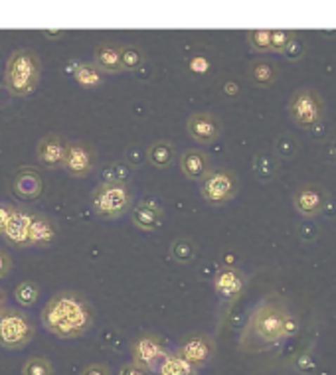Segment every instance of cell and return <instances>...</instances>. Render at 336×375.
I'll return each mask as SVG.
<instances>
[{
	"mask_svg": "<svg viewBox=\"0 0 336 375\" xmlns=\"http://www.w3.org/2000/svg\"><path fill=\"white\" fill-rule=\"evenodd\" d=\"M14 298H16V303L20 304V306L30 308L40 298V284L34 281L18 282L16 289H14Z\"/></svg>",
	"mask_w": 336,
	"mask_h": 375,
	"instance_id": "4316f807",
	"label": "cell"
},
{
	"mask_svg": "<svg viewBox=\"0 0 336 375\" xmlns=\"http://www.w3.org/2000/svg\"><path fill=\"white\" fill-rule=\"evenodd\" d=\"M247 44L253 52H271V30H250L247 32Z\"/></svg>",
	"mask_w": 336,
	"mask_h": 375,
	"instance_id": "f1b7e54d",
	"label": "cell"
},
{
	"mask_svg": "<svg viewBox=\"0 0 336 375\" xmlns=\"http://www.w3.org/2000/svg\"><path fill=\"white\" fill-rule=\"evenodd\" d=\"M176 354L182 360H186L192 367L200 369V367L208 365L214 360V355H216V342H214L212 336L204 332L188 334V336H184L180 340Z\"/></svg>",
	"mask_w": 336,
	"mask_h": 375,
	"instance_id": "9c48e42d",
	"label": "cell"
},
{
	"mask_svg": "<svg viewBox=\"0 0 336 375\" xmlns=\"http://www.w3.org/2000/svg\"><path fill=\"white\" fill-rule=\"evenodd\" d=\"M157 375H198V369L182 360L176 352H168L164 362L158 367Z\"/></svg>",
	"mask_w": 336,
	"mask_h": 375,
	"instance_id": "cb8c5ba5",
	"label": "cell"
},
{
	"mask_svg": "<svg viewBox=\"0 0 336 375\" xmlns=\"http://www.w3.org/2000/svg\"><path fill=\"white\" fill-rule=\"evenodd\" d=\"M91 209L99 219L113 221L125 216L133 204V192L127 182L105 180L91 192Z\"/></svg>",
	"mask_w": 336,
	"mask_h": 375,
	"instance_id": "277c9868",
	"label": "cell"
},
{
	"mask_svg": "<svg viewBox=\"0 0 336 375\" xmlns=\"http://www.w3.org/2000/svg\"><path fill=\"white\" fill-rule=\"evenodd\" d=\"M40 318L50 334L62 340H74L91 330L95 312L82 292L60 291L46 303Z\"/></svg>",
	"mask_w": 336,
	"mask_h": 375,
	"instance_id": "7a4b0ae2",
	"label": "cell"
},
{
	"mask_svg": "<svg viewBox=\"0 0 336 375\" xmlns=\"http://www.w3.org/2000/svg\"><path fill=\"white\" fill-rule=\"evenodd\" d=\"M12 190L22 199H38L44 190V180L34 168H22L12 180Z\"/></svg>",
	"mask_w": 336,
	"mask_h": 375,
	"instance_id": "d6986e66",
	"label": "cell"
},
{
	"mask_svg": "<svg viewBox=\"0 0 336 375\" xmlns=\"http://www.w3.org/2000/svg\"><path fill=\"white\" fill-rule=\"evenodd\" d=\"M65 150H67V143H65L60 135H56V133L42 136L38 146H36L38 160H40L46 168H50V170H60V168H63Z\"/></svg>",
	"mask_w": 336,
	"mask_h": 375,
	"instance_id": "5bb4252c",
	"label": "cell"
},
{
	"mask_svg": "<svg viewBox=\"0 0 336 375\" xmlns=\"http://www.w3.org/2000/svg\"><path fill=\"white\" fill-rule=\"evenodd\" d=\"M297 332V318L281 294H269L255 304L240 336V352L259 354Z\"/></svg>",
	"mask_w": 336,
	"mask_h": 375,
	"instance_id": "6da1fadb",
	"label": "cell"
},
{
	"mask_svg": "<svg viewBox=\"0 0 336 375\" xmlns=\"http://www.w3.org/2000/svg\"><path fill=\"white\" fill-rule=\"evenodd\" d=\"M22 375H53V365L48 357L34 355V357H30V360L24 364Z\"/></svg>",
	"mask_w": 336,
	"mask_h": 375,
	"instance_id": "83f0119b",
	"label": "cell"
},
{
	"mask_svg": "<svg viewBox=\"0 0 336 375\" xmlns=\"http://www.w3.org/2000/svg\"><path fill=\"white\" fill-rule=\"evenodd\" d=\"M247 279L238 267H221L214 275V291L226 303H235L245 291Z\"/></svg>",
	"mask_w": 336,
	"mask_h": 375,
	"instance_id": "4fadbf2b",
	"label": "cell"
},
{
	"mask_svg": "<svg viewBox=\"0 0 336 375\" xmlns=\"http://www.w3.org/2000/svg\"><path fill=\"white\" fill-rule=\"evenodd\" d=\"M326 192L318 184H301L293 192V208L303 218H316L326 208Z\"/></svg>",
	"mask_w": 336,
	"mask_h": 375,
	"instance_id": "7c38bea8",
	"label": "cell"
},
{
	"mask_svg": "<svg viewBox=\"0 0 336 375\" xmlns=\"http://www.w3.org/2000/svg\"><path fill=\"white\" fill-rule=\"evenodd\" d=\"M180 170L188 180L200 182L212 170L208 152H204L200 148H186L180 154Z\"/></svg>",
	"mask_w": 336,
	"mask_h": 375,
	"instance_id": "e0dca14e",
	"label": "cell"
},
{
	"mask_svg": "<svg viewBox=\"0 0 336 375\" xmlns=\"http://www.w3.org/2000/svg\"><path fill=\"white\" fill-rule=\"evenodd\" d=\"M40 77H42V63L34 50L20 48L11 53L4 70V84L12 95L16 97L32 95L40 84Z\"/></svg>",
	"mask_w": 336,
	"mask_h": 375,
	"instance_id": "3957f363",
	"label": "cell"
},
{
	"mask_svg": "<svg viewBox=\"0 0 336 375\" xmlns=\"http://www.w3.org/2000/svg\"><path fill=\"white\" fill-rule=\"evenodd\" d=\"M279 75H281L279 67L271 60H265V58L253 60L247 67V77L255 87H271L277 84Z\"/></svg>",
	"mask_w": 336,
	"mask_h": 375,
	"instance_id": "44dd1931",
	"label": "cell"
},
{
	"mask_svg": "<svg viewBox=\"0 0 336 375\" xmlns=\"http://www.w3.org/2000/svg\"><path fill=\"white\" fill-rule=\"evenodd\" d=\"M168 350L162 344V340L155 334H141L131 342V355L133 364L145 369L147 374H157L160 364L164 362Z\"/></svg>",
	"mask_w": 336,
	"mask_h": 375,
	"instance_id": "ba28073f",
	"label": "cell"
},
{
	"mask_svg": "<svg viewBox=\"0 0 336 375\" xmlns=\"http://www.w3.org/2000/svg\"><path fill=\"white\" fill-rule=\"evenodd\" d=\"M297 40L293 30H271V52L285 53Z\"/></svg>",
	"mask_w": 336,
	"mask_h": 375,
	"instance_id": "f546056e",
	"label": "cell"
},
{
	"mask_svg": "<svg viewBox=\"0 0 336 375\" xmlns=\"http://www.w3.org/2000/svg\"><path fill=\"white\" fill-rule=\"evenodd\" d=\"M6 308H8V306H6V292L0 289V314L4 312Z\"/></svg>",
	"mask_w": 336,
	"mask_h": 375,
	"instance_id": "e575fe53",
	"label": "cell"
},
{
	"mask_svg": "<svg viewBox=\"0 0 336 375\" xmlns=\"http://www.w3.org/2000/svg\"><path fill=\"white\" fill-rule=\"evenodd\" d=\"M36 336V328L30 316L18 308H6L0 314V348L22 350L30 344Z\"/></svg>",
	"mask_w": 336,
	"mask_h": 375,
	"instance_id": "52a82bcc",
	"label": "cell"
},
{
	"mask_svg": "<svg viewBox=\"0 0 336 375\" xmlns=\"http://www.w3.org/2000/svg\"><path fill=\"white\" fill-rule=\"evenodd\" d=\"M147 62L145 52L131 46V44H121V63H123V72H137L138 67H143Z\"/></svg>",
	"mask_w": 336,
	"mask_h": 375,
	"instance_id": "484cf974",
	"label": "cell"
},
{
	"mask_svg": "<svg viewBox=\"0 0 336 375\" xmlns=\"http://www.w3.org/2000/svg\"><path fill=\"white\" fill-rule=\"evenodd\" d=\"M221 129L220 117L208 111L192 113L186 121V133L198 145H214L221 136Z\"/></svg>",
	"mask_w": 336,
	"mask_h": 375,
	"instance_id": "8fae6325",
	"label": "cell"
},
{
	"mask_svg": "<svg viewBox=\"0 0 336 375\" xmlns=\"http://www.w3.org/2000/svg\"><path fill=\"white\" fill-rule=\"evenodd\" d=\"M58 237V225L50 216L46 213H32L30 235H28V247L46 249L50 247Z\"/></svg>",
	"mask_w": 336,
	"mask_h": 375,
	"instance_id": "2e32d148",
	"label": "cell"
},
{
	"mask_svg": "<svg viewBox=\"0 0 336 375\" xmlns=\"http://www.w3.org/2000/svg\"><path fill=\"white\" fill-rule=\"evenodd\" d=\"M97 164V152L89 145L74 140L67 143L65 150V160H63V170L72 178L89 176Z\"/></svg>",
	"mask_w": 336,
	"mask_h": 375,
	"instance_id": "30bf717a",
	"label": "cell"
},
{
	"mask_svg": "<svg viewBox=\"0 0 336 375\" xmlns=\"http://www.w3.org/2000/svg\"><path fill=\"white\" fill-rule=\"evenodd\" d=\"M93 63L105 73V75H119L123 73L121 63V44L101 42L97 44L93 52Z\"/></svg>",
	"mask_w": 336,
	"mask_h": 375,
	"instance_id": "ac0fdd59",
	"label": "cell"
},
{
	"mask_svg": "<svg viewBox=\"0 0 336 375\" xmlns=\"http://www.w3.org/2000/svg\"><path fill=\"white\" fill-rule=\"evenodd\" d=\"M74 77L84 89H95L105 81V73L101 72L95 63H77L74 70Z\"/></svg>",
	"mask_w": 336,
	"mask_h": 375,
	"instance_id": "603a6c76",
	"label": "cell"
},
{
	"mask_svg": "<svg viewBox=\"0 0 336 375\" xmlns=\"http://www.w3.org/2000/svg\"><path fill=\"white\" fill-rule=\"evenodd\" d=\"M14 208H16V206H12L8 202H0V235H2L4 230H6V225H8V221H11L12 213H14Z\"/></svg>",
	"mask_w": 336,
	"mask_h": 375,
	"instance_id": "4dcf8cb0",
	"label": "cell"
},
{
	"mask_svg": "<svg viewBox=\"0 0 336 375\" xmlns=\"http://www.w3.org/2000/svg\"><path fill=\"white\" fill-rule=\"evenodd\" d=\"M131 219L141 231H157L164 221V213L158 204H155L153 199H147L133 208Z\"/></svg>",
	"mask_w": 336,
	"mask_h": 375,
	"instance_id": "ffe728a7",
	"label": "cell"
},
{
	"mask_svg": "<svg viewBox=\"0 0 336 375\" xmlns=\"http://www.w3.org/2000/svg\"><path fill=\"white\" fill-rule=\"evenodd\" d=\"M117 375H148L145 369H141L138 365H135L133 362H127L119 367V374Z\"/></svg>",
	"mask_w": 336,
	"mask_h": 375,
	"instance_id": "836d02e7",
	"label": "cell"
},
{
	"mask_svg": "<svg viewBox=\"0 0 336 375\" xmlns=\"http://www.w3.org/2000/svg\"><path fill=\"white\" fill-rule=\"evenodd\" d=\"M12 271L11 255L4 249H0V279H6Z\"/></svg>",
	"mask_w": 336,
	"mask_h": 375,
	"instance_id": "1f68e13d",
	"label": "cell"
},
{
	"mask_svg": "<svg viewBox=\"0 0 336 375\" xmlns=\"http://www.w3.org/2000/svg\"><path fill=\"white\" fill-rule=\"evenodd\" d=\"M147 160L158 170H167L174 164V160H176V150H174V146L170 140H164V138H160V140H155L153 145L147 148Z\"/></svg>",
	"mask_w": 336,
	"mask_h": 375,
	"instance_id": "7402d4cb",
	"label": "cell"
},
{
	"mask_svg": "<svg viewBox=\"0 0 336 375\" xmlns=\"http://www.w3.org/2000/svg\"><path fill=\"white\" fill-rule=\"evenodd\" d=\"M196 253H198V247L194 241L186 239V237H180V239H174L170 243V259L179 265H188L192 261L196 259Z\"/></svg>",
	"mask_w": 336,
	"mask_h": 375,
	"instance_id": "d4e9b609",
	"label": "cell"
},
{
	"mask_svg": "<svg viewBox=\"0 0 336 375\" xmlns=\"http://www.w3.org/2000/svg\"><path fill=\"white\" fill-rule=\"evenodd\" d=\"M79 375H111V369L103 364H89L82 369Z\"/></svg>",
	"mask_w": 336,
	"mask_h": 375,
	"instance_id": "d6a6232c",
	"label": "cell"
},
{
	"mask_svg": "<svg viewBox=\"0 0 336 375\" xmlns=\"http://www.w3.org/2000/svg\"><path fill=\"white\" fill-rule=\"evenodd\" d=\"M30 223H32V211L26 208H14L11 221L6 225V230L2 233V237L6 243H11L18 249L28 247V235H30Z\"/></svg>",
	"mask_w": 336,
	"mask_h": 375,
	"instance_id": "9a60e30c",
	"label": "cell"
},
{
	"mask_svg": "<svg viewBox=\"0 0 336 375\" xmlns=\"http://www.w3.org/2000/svg\"><path fill=\"white\" fill-rule=\"evenodd\" d=\"M287 113L295 125L301 129H313L321 125L326 115L325 99L313 87H299L295 89L287 101Z\"/></svg>",
	"mask_w": 336,
	"mask_h": 375,
	"instance_id": "5b68a950",
	"label": "cell"
},
{
	"mask_svg": "<svg viewBox=\"0 0 336 375\" xmlns=\"http://www.w3.org/2000/svg\"><path fill=\"white\" fill-rule=\"evenodd\" d=\"M240 192V178L230 168H212L200 180V194L208 206L220 208L230 204Z\"/></svg>",
	"mask_w": 336,
	"mask_h": 375,
	"instance_id": "8992f818",
	"label": "cell"
}]
</instances>
